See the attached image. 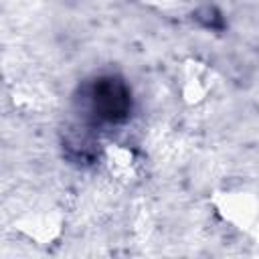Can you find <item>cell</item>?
<instances>
[{"label":"cell","mask_w":259,"mask_h":259,"mask_svg":"<svg viewBox=\"0 0 259 259\" xmlns=\"http://www.w3.org/2000/svg\"><path fill=\"white\" fill-rule=\"evenodd\" d=\"M132 109V89L119 75H97L81 87L79 111L83 123H87L91 130L123 125L130 119Z\"/></svg>","instance_id":"cell-1"}]
</instances>
